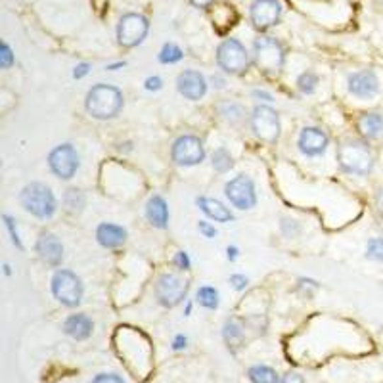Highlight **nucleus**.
<instances>
[{"label": "nucleus", "mask_w": 383, "mask_h": 383, "mask_svg": "<svg viewBox=\"0 0 383 383\" xmlns=\"http://www.w3.org/2000/svg\"><path fill=\"white\" fill-rule=\"evenodd\" d=\"M379 2H382V4H383V0H379Z\"/></svg>", "instance_id": "51"}, {"label": "nucleus", "mask_w": 383, "mask_h": 383, "mask_svg": "<svg viewBox=\"0 0 383 383\" xmlns=\"http://www.w3.org/2000/svg\"><path fill=\"white\" fill-rule=\"evenodd\" d=\"M2 221H4V224H6L13 246L18 247V249H23V244H21V238H20V232H18V227H16V221H13L10 215H2Z\"/></svg>", "instance_id": "33"}, {"label": "nucleus", "mask_w": 383, "mask_h": 383, "mask_svg": "<svg viewBox=\"0 0 383 383\" xmlns=\"http://www.w3.org/2000/svg\"><path fill=\"white\" fill-rule=\"evenodd\" d=\"M94 331V322L88 314L85 312H77V314H72L67 316L64 322V333L69 336L75 341H85L92 336Z\"/></svg>", "instance_id": "19"}, {"label": "nucleus", "mask_w": 383, "mask_h": 383, "mask_svg": "<svg viewBox=\"0 0 383 383\" xmlns=\"http://www.w3.org/2000/svg\"><path fill=\"white\" fill-rule=\"evenodd\" d=\"M249 382L251 383H280V377L274 368L266 366V364H255L247 370Z\"/></svg>", "instance_id": "25"}, {"label": "nucleus", "mask_w": 383, "mask_h": 383, "mask_svg": "<svg viewBox=\"0 0 383 383\" xmlns=\"http://www.w3.org/2000/svg\"><path fill=\"white\" fill-rule=\"evenodd\" d=\"M224 195L230 205L240 211H249L257 205V188L251 176L238 175L224 184Z\"/></svg>", "instance_id": "10"}, {"label": "nucleus", "mask_w": 383, "mask_h": 383, "mask_svg": "<svg viewBox=\"0 0 383 383\" xmlns=\"http://www.w3.org/2000/svg\"><path fill=\"white\" fill-rule=\"evenodd\" d=\"M64 207L69 213H81L86 205V195L81 188H67L64 192Z\"/></svg>", "instance_id": "27"}, {"label": "nucleus", "mask_w": 383, "mask_h": 383, "mask_svg": "<svg viewBox=\"0 0 383 383\" xmlns=\"http://www.w3.org/2000/svg\"><path fill=\"white\" fill-rule=\"evenodd\" d=\"M182 58H184V52H182L181 46L175 45V42H165L161 50H159V56H157V59L165 65L176 64Z\"/></svg>", "instance_id": "29"}, {"label": "nucleus", "mask_w": 383, "mask_h": 383, "mask_svg": "<svg viewBox=\"0 0 383 383\" xmlns=\"http://www.w3.org/2000/svg\"><path fill=\"white\" fill-rule=\"evenodd\" d=\"M125 65H127L125 62H115V64L105 65V69H108V72H118V69H123Z\"/></svg>", "instance_id": "49"}, {"label": "nucleus", "mask_w": 383, "mask_h": 383, "mask_svg": "<svg viewBox=\"0 0 383 383\" xmlns=\"http://www.w3.org/2000/svg\"><path fill=\"white\" fill-rule=\"evenodd\" d=\"M222 338H224L228 349H238L246 338V326L241 324L238 319H228L224 322V328H222Z\"/></svg>", "instance_id": "24"}, {"label": "nucleus", "mask_w": 383, "mask_h": 383, "mask_svg": "<svg viewBox=\"0 0 383 383\" xmlns=\"http://www.w3.org/2000/svg\"><path fill=\"white\" fill-rule=\"evenodd\" d=\"M251 58H253V64L257 65L259 72H263L268 77H276L282 73L284 64H286V50L278 39L261 35L253 40Z\"/></svg>", "instance_id": "4"}, {"label": "nucleus", "mask_w": 383, "mask_h": 383, "mask_svg": "<svg viewBox=\"0 0 383 383\" xmlns=\"http://www.w3.org/2000/svg\"><path fill=\"white\" fill-rule=\"evenodd\" d=\"M88 73H91V64L81 62V64L75 65V69H73V79H83L86 77Z\"/></svg>", "instance_id": "42"}, {"label": "nucleus", "mask_w": 383, "mask_h": 383, "mask_svg": "<svg viewBox=\"0 0 383 383\" xmlns=\"http://www.w3.org/2000/svg\"><path fill=\"white\" fill-rule=\"evenodd\" d=\"M146 219L154 228L165 230L169 227V205L161 195H152L146 203Z\"/></svg>", "instance_id": "22"}, {"label": "nucleus", "mask_w": 383, "mask_h": 383, "mask_svg": "<svg viewBox=\"0 0 383 383\" xmlns=\"http://www.w3.org/2000/svg\"><path fill=\"white\" fill-rule=\"evenodd\" d=\"M198 230H200V234H202L203 238H207V240H213L215 236H217V228L207 221L198 222Z\"/></svg>", "instance_id": "38"}, {"label": "nucleus", "mask_w": 383, "mask_h": 383, "mask_svg": "<svg viewBox=\"0 0 383 383\" xmlns=\"http://www.w3.org/2000/svg\"><path fill=\"white\" fill-rule=\"evenodd\" d=\"M211 86H213L215 91H222L227 86V79L219 75V73H215V75H211Z\"/></svg>", "instance_id": "44"}, {"label": "nucleus", "mask_w": 383, "mask_h": 383, "mask_svg": "<svg viewBox=\"0 0 383 383\" xmlns=\"http://www.w3.org/2000/svg\"><path fill=\"white\" fill-rule=\"evenodd\" d=\"M207 79L195 69H184L176 77V91L190 102H198L207 94Z\"/></svg>", "instance_id": "17"}, {"label": "nucleus", "mask_w": 383, "mask_h": 383, "mask_svg": "<svg viewBox=\"0 0 383 383\" xmlns=\"http://www.w3.org/2000/svg\"><path fill=\"white\" fill-rule=\"evenodd\" d=\"M319 75L314 72H311V69H307V72H303L301 75L297 77V88L301 94H312V92L316 91V86H319Z\"/></svg>", "instance_id": "30"}, {"label": "nucleus", "mask_w": 383, "mask_h": 383, "mask_svg": "<svg viewBox=\"0 0 383 383\" xmlns=\"http://www.w3.org/2000/svg\"><path fill=\"white\" fill-rule=\"evenodd\" d=\"M251 98L257 100V102H261V104H270V102H274L273 94L263 91V88H253V91H251Z\"/></svg>", "instance_id": "39"}, {"label": "nucleus", "mask_w": 383, "mask_h": 383, "mask_svg": "<svg viewBox=\"0 0 383 383\" xmlns=\"http://www.w3.org/2000/svg\"><path fill=\"white\" fill-rule=\"evenodd\" d=\"M217 65L227 75H244L251 65V54L241 40L230 37L217 46Z\"/></svg>", "instance_id": "5"}, {"label": "nucleus", "mask_w": 383, "mask_h": 383, "mask_svg": "<svg viewBox=\"0 0 383 383\" xmlns=\"http://www.w3.org/2000/svg\"><path fill=\"white\" fill-rule=\"evenodd\" d=\"M186 345H188V338L178 333V336L173 339V351H182V349H186Z\"/></svg>", "instance_id": "45"}, {"label": "nucleus", "mask_w": 383, "mask_h": 383, "mask_svg": "<svg viewBox=\"0 0 383 383\" xmlns=\"http://www.w3.org/2000/svg\"><path fill=\"white\" fill-rule=\"evenodd\" d=\"M171 159L178 167H195L205 159V146L194 135H182L171 146Z\"/></svg>", "instance_id": "12"}, {"label": "nucleus", "mask_w": 383, "mask_h": 383, "mask_svg": "<svg viewBox=\"0 0 383 383\" xmlns=\"http://www.w3.org/2000/svg\"><path fill=\"white\" fill-rule=\"evenodd\" d=\"M374 205H376L377 215L383 219V184L376 190V194H374Z\"/></svg>", "instance_id": "43"}, {"label": "nucleus", "mask_w": 383, "mask_h": 383, "mask_svg": "<svg viewBox=\"0 0 383 383\" xmlns=\"http://www.w3.org/2000/svg\"><path fill=\"white\" fill-rule=\"evenodd\" d=\"M240 257V249L236 246H228L227 247V259L228 261H236Z\"/></svg>", "instance_id": "48"}, {"label": "nucleus", "mask_w": 383, "mask_h": 383, "mask_svg": "<svg viewBox=\"0 0 383 383\" xmlns=\"http://www.w3.org/2000/svg\"><path fill=\"white\" fill-rule=\"evenodd\" d=\"M357 130L358 135L370 142L383 137V115L379 111H362L357 118Z\"/></svg>", "instance_id": "18"}, {"label": "nucleus", "mask_w": 383, "mask_h": 383, "mask_svg": "<svg viewBox=\"0 0 383 383\" xmlns=\"http://www.w3.org/2000/svg\"><path fill=\"white\" fill-rule=\"evenodd\" d=\"M282 13H284L282 0H253L249 6V21L257 31H266L278 25Z\"/></svg>", "instance_id": "13"}, {"label": "nucleus", "mask_w": 383, "mask_h": 383, "mask_svg": "<svg viewBox=\"0 0 383 383\" xmlns=\"http://www.w3.org/2000/svg\"><path fill=\"white\" fill-rule=\"evenodd\" d=\"M190 312H192V303H186V311H184V314H186V316H190Z\"/></svg>", "instance_id": "50"}, {"label": "nucleus", "mask_w": 383, "mask_h": 383, "mask_svg": "<svg viewBox=\"0 0 383 383\" xmlns=\"http://www.w3.org/2000/svg\"><path fill=\"white\" fill-rule=\"evenodd\" d=\"M127 228L119 227L115 222H102L96 228V241L105 249H118L127 241Z\"/></svg>", "instance_id": "21"}, {"label": "nucleus", "mask_w": 383, "mask_h": 383, "mask_svg": "<svg viewBox=\"0 0 383 383\" xmlns=\"http://www.w3.org/2000/svg\"><path fill=\"white\" fill-rule=\"evenodd\" d=\"M13 62H16L13 50L10 48L8 42H2V45H0V67H2V69H10Z\"/></svg>", "instance_id": "34"}, {"label": "nucleus", "mask_w": 383, "mask_h": 383, "mask_svg": "<svg viewBox=\"0 0 383 383\" xmlns=\"http://www.w3.org/2000/svg\"><path fill=\"white\" fill-rule=\"evenodd\" d=\"M92 383H125L123 377L118 376V374H98Z\"/></svg>", "instance_id": "40"}, {"label": "nucleus", "mask_w": 383, "mask_h": 383, "mask_svg": "<svg viewBox=\"0 0 383 383\" xmlns=\"http://www.w3.org/2000/svg\"><path fill=\"white\" fill-rule=\"evenodd\" d=\"M339 169L349 176H368L374 171L376 156L364 138H345L336 149Z\"/></svg>", "instance_id": "1"}, {"label": "nucleus", "mask_w": 383, "mask_h": 383, "mask_svg": "<svg viewBox=\"0 0 383 383\" xmlns=\"http://www.w3.org/2000/svg\"><path fill=\"white\" fill-rule=\"evenodd\" d=\"M188 2L194 8H200V10H207L215 4V0H188Z\"/></svg>", "instance_id": "47"}, {"label": "nucleus", "mask_w": 383, "mask_h": 383, "mask_svg": "<svg viewBox=\"0 0 383 383\" xmlns=\"http://www.w3.org/2000/svg\"><path fill=\"white\" fill-rule=\"evenodd\" d=\"M211 165H213V169L217 173L227 175V173L234 169V156L227 148H217L211 154Z\"/></svg>", "instance_id": "26"}, {"label": "nucleus", "mask_w": 383, "mask_h": 383, "mask_svg": "<svg viewBox=\"0 0 383 383\" xmlns=\"http://www.w3.org/2000/svg\"><path fill=\"white\" fill-rule=\"evenodd\" d=\"M366 259L383 263V236L370 238L366 244Z\"/></svg>", "instance_id": "31"}, {"label": "nucleus", "mask_w": 383, "mask_h": 383, "mask_svg": "<svg viewBox=\"0 0 383 383\" xmlns=\"http://www.w3.org/2000/svg\"><path fill=\"white\" fill-rule=\"evenodd\" d=\"M149 33V21L146 16L137 12L123 13L118 23V42L123 48H137L142 45Z\"/></svg>", "instance_id": "9"}, {"label": "nucleus", "mask_w": 383, "mask_h": 383, "mask_svg": "<svg viewBox=\"0 0 383 383\" xmlns=\"http://www.w3.org/2000/svg\"><path fill=\"white\" fill-rule=\"evenodd\" d=\"M217 111H219V118L227 125H230V127H240V125L246 123V108L240 102H236V100H222L217 105Z\"/></svg>", "instance_id": "23"}, {"label": "nucleus", "mask_w": 383, "mask_h": 383, "mask_svg": "<svg viewBox=\"0 0 383 383\" xmlns=\"http://www.w3.org/2000/svg\"><path fill=\"white\" fill-rule=\"evenodd\" d=\"M228 282H230V286L234 287L236 292H244V290L249 286V280H247V276H244V274H232V276L228 278Z\"/></svg>", "instance_id": "37"}, {"label": "nucleus", "mask_w": 383, "mask_h": 383, "mask_svg": "<svg viewBox=\"0 0 383 383\" xmlns=\"http://www.w3.org/2000/svg\"><path fill=\"white\" fill-rule=\"evenodd\" d=\"M35 251L45 265L52 266V268H58L64 261V244L58 236L48 230H42L39 234L37 244H35Z\"/></svg>", "instance_id": "16"}, {"label": "nucleus", "mask_w": 383, "mask_h": 383, "mask_svg": "<svg viewBox=\"0 0 383 383\" xmlns=\"http://www.w3.org/2000/svg\"><path fill=\"white\" fill-rule=\"evenodd\" d=\"M320 284L316 282V280H311V278H299L297 282V290L303 295H307V297H312L314 295V292H319Z\"/></svg>", "instance_id": "35"}, {"label": "nucleus", "mask_w": 383, "mask_h": 383, "mask_svg": "<svg viewBox=\"0 0 383 383\" xmlns=\"http://www.w3.org/2000/svg\"><path fill=\"white\" fill-rule=\"evenodd\" d=\"M81 159L73 144H59L48 154V169L59 181H72L79 171Z\"/></svg>", "instance_id": "11"}, {"label": "nucleus", "mask_w": 383, "mask_h": 383, "mask_svg": "<svg viewBox=\"0 0 383 383\" xmlns=\"http://www.w3.org/2000/svg\"><path fill=\"white\" fill-rule=\"evenodd\" d=\"M195 299H198V303H200L203 309H209V311L219 309V292H217L213 286L200 287L198 293H195Z\"/></svg>", "instance_id": "28"}, {"label": "nucleus", "mask_w": 383, "mask_h": 383, "mask_svg": "<svg viewBox=\"0 0 383 383\" xmlns=\"http://www.w3.org/2000/svg\"><path fill=\"white\" fill-rule=\"evenodd\" d=\"M50 290H52L54 299L64 307H69V309L81 305L83 293H85V286H83L81 278L67 268H58L54 273L52 280H50Z\"/></svg>", "instance_id": "6"}, {"label": "nucleus", "mask_w": 383, "mask_h": 383, "mask_svg": "<svg viewBox=\"0 0 383 383\" xmlns=\"http://www.w3.org/2000/svg\"><path fill=\"white\" fill-rule=\"evenodd\" d=\"M157 303L165 309L181 305L182 301H186L188 295V282L175 273H163L156 282L154 287Z\"/></svg>", "instance_id": "8"}, {"label": "nucleus", "mask_w": 383, "mask_h": 383, "mask_svg": "<svg viewBox=\"0 0 383 383\" xmlns=\"http://www.w3.org/2000/svg\"><path fill=\"white\" fill-rule=\"evenodd\" d=\"M249 127L253 130L255 138H259L261 142L276 144L280 138V118L278 111L273 110L270 105L257 104L249 115Z\"/></svg>", "instance_id": "7"}, {"label": "nucleus", "mask_w": 383, "mask_h": 383, "mask_svg": "<svg viewBox=\"0 0 383 383\" xmlns=\"http://www.w3.org/2000/svg\"><path fill=\"white\" fill-rule=\"evenodd\" d=\"M347 91L349 94L360 100H370L379 92V79L374 69H358L349 73L347 77Z\"/></svg>", "instance_id": "14"}, {"label": "nucleus", "mask_w": 383, "mask_h": 383, "mask_svg": "<svg viewBox=\"0 0 383 383\" xmlns=\"http://www.w3.org/2000/svg\"><path fill=\"white\" fill-rule=\"evenodd\" d=\"M20 203L27 213L40 221L52 219L58 209L56 195L45 182H29L27 186H23V190L20 192Z\"/></svg>", "instance_id": "3"}, {"label": "nucleus", "mask_w": 383, "mask_h": 383, "mask_svg": "<svg viewBox=\"0 0 383 383\" xmlns=\"http://www.w3.org/2000/svg\"><path fill=\"white\" fill-rule=\"evenodd\" d=\"M173 265H175L178 270H182V273H186V270L192 268V261H190L186 251H176L175 257H173Z\"/></svg>", "instance_id": "36"}, {"label": "nucleus", "mask_w": 383, "mask_h": 383, "mask_svg": "<svg viewBox=\"0 0 383 383\" xmlns=\"http://www.w3.org/2000/svg\"><path fill=\"white\" fill-rule=\"evenodd\" d=\"M123 105L125 96L118 86L98 83L86 92L85 110L91 118L98 119V121L115 119L123 110Z\"/></svg>", "instance_id": "2"}, {"label": "nucleus", "mask_w": 383, "mask_h": 383, "mask_svg": "<svg viewBox=\"0 0 383 383\" xmlns=\"http://www.w3.org/2000/svg\"><path fill=\"white\" fill-rule=\"evenodd\" d=\"M280 232L284 234V238H297L301 234V224H299L295 219L292 217H282V221H280Z\"/></svg>", "instance_id": "32"}, {"label": "nucleus", "mask_w": 383, "mask_h": 383, "mask_svg": "<svg viewBox=\"0 0 383 383\" xmlns=\"http://www.w3.org/2000/svg\"><path fill=\"white\" fill-rule=\"evenodd\" d=\"M280 383H305V379H303V376L297 374V372H290V374L284 376V379Z\"/></svg>", "instance_id": "46"}, {"label": "nucleus", "mask_w": 383, "mask_h": 383, "mask_svg": "<svg viewBox=\"0 0 383 383\" xmlns=\"http://www.w3.org/2000/svg\"><path fill=\"white\" fill-rule=\"evenodd\" d=\"M144 88H146V91H149V92L161 91V88H163L161 77H157V75H154V77H148L146 81H144Z\"/></svg>", "instance_id": "41"}, {"label": "nucleus", "mask_w": 383, "mask_h": 383, "mask_svg": "<svg viewBox=\"0 0 383 383\" xmlns=\"http://www.w3.org/2000/svg\"><path fill=\"white\" fill-rule=\"evenodd\" d=\"M195 205L200 207L207 219L215 222H232L234 221V213H232V209L227 207L224 203L219 202V200H215V198H207V195H200V198H195Z\"/></svg>", "instance_id": "20"}, {"label": "nucleus", "mask_w": 383, "mask_h": 383, "mask_svg": "<svg viewBox=\"0 0 383 383\" xmlns=\"http://www.w3.org/2000/svg\"><path fill=\"white\" fill-rule=\"evenodd\" d=\"M328 146H330V137L320 127H305L299 132L297 148L305 157L324 156Z\"/></svg>", "instance_id": "15"}]
</instances>
